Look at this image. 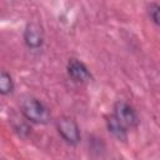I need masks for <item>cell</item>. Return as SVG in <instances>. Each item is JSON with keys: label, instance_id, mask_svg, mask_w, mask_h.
Here are the masks:
<instances>
[{"label": "cell", "instance_id": "6da1fadb", "mask_svg": "<svg viewBox=\"0 0 160 160\" xmlns=\"http://www.w3.org/2000/svg\"><path fill=\"white\" fill-rule=\"evenodd\" d=\"M20 110L22 115L36 124H46L50 120V112L48 108L35 98H25L20 102Z\"/></svg>", "mask_w": 160, "mask_h": 160}, {"label": "cell", "instance_id": "7a4b0ae2", "mask_svg": "<svg viewBox=\"0 0 160 160\" xmlns=\"http://www.w3.org/2000/svg\"><path fill=\"white\" fill-rule=\"evenodd\" d=\"M114 116L126 128L132 129L139 124V118L136 111L125 101H118L114 106Z\"/></svg>", "mask_w": 160, "mask_h": 160}, {"label": "cell", "instance_id": "3957f363", "mask_svg": "<svg viewBox=\"0 0 160 160\" xmlns=\"http://www.w3.org/2000/svg\"><path fill=\"white\" fill-rule=\"evenodd\" d=\"M58 131L61 138L70 145H76L80 141V130L78 124L70 118H61L58 121Z\"/></svg>", "mask_w": 160, "mask_h": 160}, {"label": "cell", "instance_id": "277c9868", "mask_svg": "<svg viewBox=\"0 0 160 160\" xmlns=\"http://www.w3.org/2000/svg\"><path fill=\"white\" fill-rule=\"evenodd\" d=\"M68 74L75 82H86L91 79V74L89 69L81 61L76 59H71L68 64Z\"/></svg>", "mask_w": 160, "mask_h": 160}, {"label": "cell", "instance_id": "5b68a950", "mask_svg": "<svg viewBox=\"0 0 160 160\" xmlns=\"http://www.w3.org/2000/svg\"><path fill=\"white\" fill-rule=\"evenodd\" d=\"M24 40H25V44L28 48L39 49L44 41L41 28L38 24H29L24 32Z\"/></svg>", "mask_w": 160, "mask_h": 160}, {"label": "cell", "instance_id": "8992f818", "mask_svg": "<svg viewBox=\"0 0 160 160\" xmlns=\"http://www.w3.org/2000/svg\"><path fill=\"white\" fill-rule=\"evenodd\" d=\"M106 125H108V129H109V131L116 138V139H119V140H126V131H128V129L114 116V114L112 115H110L109 118H108V120H106Z\"/></svg>", "mask_w": 160, "mask_h": 160}, {"label": "cell", "instance_id": "52a82bcc", "mask_svg": "<svg viewBox=\"0 0 160 160\" xmlns=\"http://www.w3.org/2000/svg\"><path fill=\"white\" fill-rule=\"evenodd\" d=\"M12 89H14V82H12L10 74H8L6 71H1V74H0V92L2 95H8L12 91Z\"/></svg>", "mask_w": 160, "mask_h": 160}, {"label": "cell", "instance_id": "ba28073f", "mask_svg": "<svg viewBox=\"0 0 160 160\" xmlns=\"http://www.w3.org/2000/svg\"><path fill=\"white\" fill-rule=\"evenodd\" d=\"M149 12H150L151 20H152L158 26H160V5H158V4L151 5Z\"/></svg>", "mask_w": 160, "mask_h": 160}]
</instances>
